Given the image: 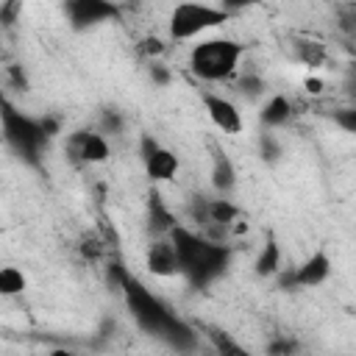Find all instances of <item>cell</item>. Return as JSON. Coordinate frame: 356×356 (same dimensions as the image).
I'll return each mask as SVG.
<instances>
[{
	"instance_id": "cell-11",
	"label": "cell",
	"mask_w": 356,
	"mask_h": 356,
	"mask_svg": "<svg viewBox=\"0 0 356 356\" xmlns=\"http://www.w3.org/2000/svg\"><path fill=\"white\" fill-rule=\"evenodd\" d=\"M328 275H331V259H328V253L325 250H314V253H309L292 270V284L312 289V286H320L323 281H328Z\"/></svg>"
},
{
	"instance_id": "cell-4",
	"label": "cell",
	"mask_w": 356,
	"mask_h": 356,
	"mask_svg": "<svg viewBox=\"0 0 356 356\" xmlns=\"http://www.w3.org/2000/svg\"><path fill=\"white\" fill-rule=\"evenodd\" d=\"M234 14H228L222 6H211L203 0H181L172 6L167 17V36L172 42H192L203 33H211L231 22Z\"/></svg>"
},
{
	"instance_id": "cell-19",
	"label": "cell",
	"mask_w": 356,
	"mask_h": 356,
	"mask_svg": "<svg viewBox=\"0 0 356 356\" xmlns=\"http://www.w3.org/2000/svg\"><path fill=\"white\" fill-rule=\"evenodd\" d=\"M303 89H306L309 95H323L325 83H323L320 78H306V81H303Z\"/></svg>"
},
{
	"instance_id": "cell-14",
	"label": "cell",
	"mask_w": 356,
	"mask_h": 356,
	"mask_svg": "<svg viewBox=\"0 0 356 356\" xmlns=\"http://www.w3.org/2000/svg\"><path fill=\"white\" fill-rule=\"evenodd\" d=\"M25 286H28V278H25V273L19 267L6 264L0 270V295L3 298H17V295L25 292Z\"/></svg>"
},
{
	"instance_id": "cell-6",
	"label": "cell",
	"mask_w": 356,
	"mask_h": 356,
	"mask_svg": "<svg viewBox=\"0 0 356 356\" xmlns=\"http://www.w3.org/2000/svg\"><path fill=\"white\" fill-rule=\"evenodd\" d=\"M139 156H142L145 175L153 184H170V181H175V175L181 170V159L175 156V150H170L167 145H161L156 136H147V134L142 136Z\"/></svg>"
},
{
	"instance_id": "cell-10",
	"label": "cell",
	"mask_w": 356,
	"mask_h": 356,
	"mask_svg": "<svg viewBox=\"0 0 356 356\" xmlns=\"http://www.w3.org/2000/svg\"><path fill=\"white\" fill-rule=\"evenodd\" d=\"M67 11L75 28L97 25L117 17V6L111 0H67Z\"/></svg>"
},
{
	"instance_id": "cell-5",
	"label": "cell",
	"mask_w": 356,
	"mask_h": 356,
	"mask_svg": "<svg viewBox=\"0 0 356 356\" xmlns=\"http://www.w3.org/2000/svg\"><path fill=\"white\" fill-rule=\"evenodd\" d=\"M3 131H6L8 145H14L25 159H36L39 150L50 139V134H47V128H44L42 120H31V117L14 111L11 106L3 114Z\"/></svg>"
},
{
	"instance_id": "cell-8",
	"label": "cell",
	"mask_w": 356,
	"mask_h": 356,
	"mask_svg": "<svg viewBox=\"0 0 356 356\" xmlns=\"http://www.w3.org/2000/svg\"><path fill=\"white\" fill-rule=\"evenodd\" d=\"M70 153L83 164H103L111 159V145L103 131H78L70 139Z\"/></svg>"
},
{
	"instance_id": "cell-18",
	"label": "cell",
	"mask_w": 356,
	"mask_h": 356,
	"mask_svg": "<svg viewBox=\"0 0 356 356\" xmlns=\"http://www.w3.org/2000/svg\"><path fill=\"white\" fill-rule=\"evenodd\" d=\"M261 0H220L217 6H222L228 14H239V11H248V8H253V6H259Z\"/></svg>"
},
{
	"instance_id": "cell-12",
	"label": "cell",
	"mask_w": 356,
	"mask_h": 356,
	"mask_svg": "<svg viewBox=\"0 0 356 356\" xmlns=\"http://www.w3.org/2000/svg\"><path fill=\"white\" fill-rule=\"evenodd\" d=\"M289 117H292V103L286 95H273L261 106V122L267 128H281L284 122H289Z\"/></svg>"
},
{
	"instance_id": "cell-3",
	"label": "cell",
	"mask_w": 356,
	"mask_h": 356,
	"mask_svg": "<svg viewBox=\"0 0 356 356\" xmlns=\"http://www.w3.org/2000/svg\"><path fill=\"white\" fill-rule=\"evenodd\" d=\"M245 44L231 36H209L192 44L189 70L203 83H225L239 75Z\"/></svg>"
},
{
	"instance_id": "cell-16",
	"label": "cell",
	"mask_w": 356,
	"mask_h": 356,
	"mask_svg": "<svg viewBox=\"0 0 356 356\" xmlns=\"http://www.w3.org/2000/svg\"><path fill=\"white\" fill-rule=\"evenodd\" d=\"M19 14H22V0H3L0 3V19L6 28H11Z\"/></svg>"
},
{
	"instance_id": "cell-2",
	"label": "cell",
	"mask_w": 356,
	"mask_h": 356,
	"mask_svg": "<svg viewBox=\"0 0 356 356\" xmlns=\"http://www.w3.org/2000/svg\"><path fill=\"white\" fill-rule=\"evenodd\" d=\"M170 236H172L175 250H178L181 275H186L195 286L211 284L228 267L231 250L222 242H214V239H209L192 228H184V225H175L170 231Z\"/></svg>"
},
{
	"instance_id": "cell-9",
	"label": "cell",
	"mask_w": 356,
	"mask_h": 356,
	"mask_svg": "<svg viewBox=\"0 0 356 356\" xmlns=\"http://www.w3.org/2000/svg\"><path fill=\"white\" fill-rule=\"evenodd\" d=\"M145 264L153 275L159 278H170V275H178L181 267H178V250H175V242L170 234L164 236H156L147 250H145Z\"/></svg>"
},
{
	"instance_id": "cell-1",
	"label": "cell",
	"mask_w": 356,
	"mask_h": 356,
	"mask_svg": "<svg viewBox=\"0 0 356 356\" xmlns=\"http://www.w3.org/2000/svg\"><path fill=\"white\" fill-rule=\"evenodd\" d=\"M117 284L122 286L125 303H128L136 325L145 334L161 337V339H167L175 348H189L195 342V334L189 331V325L178 314H172V309L159 295H153L139 278H134L131 273L117 270Z\"/></svg>"
},
{
	"instance_id": "cell-7",
	"label": "cell",
	"mask_w": 356,
	"mask_h": 356,
	"mask_svg": "<svg viewBox=\"0 0 356 356\" xmlns=\"http://www.w3.org/2000/svg\"><path fill=\"white\" fill-rule=\"evenodd\" d=\"M200 103H203V108H206L211 125H214L220 134L236 136V134L245 131V117H242L239 106H236L231 97H225V95H220V92H203V95H200Z\"/></svg>"
},
{
	"instance_id": "cell-15",
	"label": "cell",
	"mask_w": 356,
	"mask_h": 356,
	"mask_svg": "<svg viewBox=\"0 0 356 356\" xmlns=\"http://www.w3.org/2000/svg\"><path fill=\"white\" fill-rule=\"evenodd\" d=\"M234 178H236V172H234L231 161L225 159V153L217 156V159H214V167H211V184H214V189L228 192V189L234 186Z\"/></svg>"
},
{
	"instance_id": "cell-17",
	"label": "cell",
	"mask_w": 356,
	"mask_h": 356,
	"mask_svg": "<svg viewBox=\"0 0 356 356\" xmlns=\"http://www.w3.org/2000/svg\"><path fill=\"white\" fill-rule=\"evenodd\" d=\"M337 125L339 128H345L348 134H356V106L353 108H342V111H337Z\"/></svg>"
},
{
	"instance_id": "cell-13",
	"label": "cell",
	"mask_w": 356,
	"mask_h": 356,
	"mask_svg": "<svg viewBox=\"0 0 356 356\" xmlns=\"http://www.w3.org/2000/svg\"><path fill=\"white\" fill-rule=\"evenodd\" d=\"M253 267H256V275H275V273H281V248H278L275 239H267L261 245Z\"/></svg>"
}]
</instances>
